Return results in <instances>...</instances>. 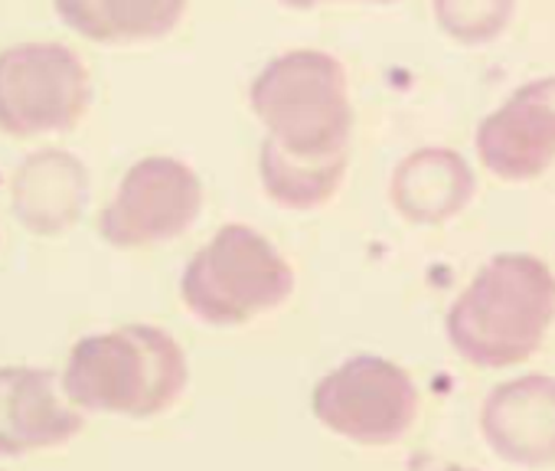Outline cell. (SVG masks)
<instances>
[{"instance_id": "obj_10", "label": "cell", "mask_w": 555, "mask_h": 471, "mask_svg": "<svg viewBox=\"0 0 555 471\" xmlns=\"http://www.w3.org/2000/svg\"><path fill=\"white\" fill-rule=\"evenodd\" d=\"M487 445L509 464L555 461V377L526 373L500 383L480 406Z\"/></svg>"}, {"instance_id": "obj_3", "label": "cell", "mask_w": 555, "mask_h": 471, "mask_svg": "<svg viewBox=\"0 0 555 471\" xmlns=\"http://www.w3.org/2000/svg\"><path fill=\"white\" fill-rule=\"evenodd\" d=\"M255 118L268 144L295 157L344 161L350 151L353 105L347 69L324 50H292L274 56L248 89Z\"/></svg>"}, {"instance_id": "obj_17", "label": "cell", "mask_w": 555, "mask_h": 471, "mask_svg": "<svg viewBox=\"0 0 555 471\" xmlns=\"http://www.w3.org/2000/svg\"><path fill=\"white\" fill-rule=\"evenodd\" d=\"M308 4L314 8V4H327V0H308ZM373 4H392V0H373Z\"/></svg>"}, {"instance_id": "obj_15", "label": "cell", "mask_w": 555, "mask_h": 471, "mask_svg": "<svg viewBox=\"0 0 555 471\" xmlns=\"http://www.w3.org/2000/svg\"><path fill=\"white\" fill-rule=\"evenodd\" d=\"M516 14V0H435L438 27L457 43L477 47L500 37Z\"/></svg>"}, {"instance_id": "obj_12", "label": "cell", "mask_w": 555, "mask_h": 471, "mask_svg": "<svg viewBox=\"0 0 555 471\" xmlns=\"http://www.w3.org/2000/svg\"><path fill=\"white\" fill-rule=\"evenodd\" d=\"M392 206L418 226L454 219L474 196V174L451 148H422L409 154L389 187Z\"/></svg>"}, {"instance_id": "obj_8", "label": "cell", "mask_w": 555, "mask_h": 471, "mask_svg": "<svg viewBox=\"0 0 555 471\" xmlns=\"http://www.w3.org/2000/svg\"><path fill=\"white\" fill-rule=\"evenodd\" d=\"M480 164L509 183L545 174L555 161V76L519 86L477 125Z\"/></svg>"}, {"instance_id": "obj_13", "label": "cell", "mask_w": 555, "mask_h": 471, "mask_svg": "<svg viewBox=\"0 0 555 471\" xmlns=\"http://www.w3.org/2000/svg\"><path fill=\"white\" fill-rule=\"evenodd\" d=\"M60 21L95 43H141L167 37L186 0H53Z\"/></svg>"}, {"instance_id": "obj_1", "label": "cell", "mask_w": 555, "mask_h": 471, "mask_svg": "<svg viewBox=\"0 0 555 471\" xmlns=\"http://www.w3.org/2000/svg\"><path fill=\"white\" fill-rule=\"evenodd\" d=\"M555 321V276L529 253H500L477 269L448 311V341L474 367L529 360Z\"/></svg>"}, {"instance_id": "obj_7", "label": "cell", "mask_w": 555, "mask_h": 471, "mask_svg": "<svg viewBox=\"0 0 555 471\" xmlns=\"http://www.w3.org/2000/svg\"><path fill=\"white\" fill-rule=\"evenodd\" d=\"M203 209L196 170L177 157L154 154L128 167L115 196L99 216L102 240L118 250L170 243L186 232Z\"/></svg>"}, {"instance_id": "obj_11", "label": "cell", "mask_w": 555, "mask_h": 471, "mask_svg": "<svg viewBox=\"0 0 555 471\" xmlns=\"http://www.w3.org/2000/svg\"><path fill=\"white\" fill-rule=\"evenodd\" d=\"M89 203V170L66 151L30 154L14 174V213L37 236L66 232Z\"/></svg>"}, {"instance_id": "obj_6", "label": "cell", "mask_w": 555, "mask_h": 471, "mask_svg": "<svg viewBox=\"0 0 555 471\" xmlns=\"http://www.w3.org/2000/svg\"><path fill=\"white\" fill-rule=\"evenodd\" d=\"M311 406L331 432L360 445H389L412 429L418 386L399 364L360 354L314 386Z\"/></svg>"}, {"instance_id": "obj_2", "label": "cell", "mask_w": 555, "mask_h": 471, "mask_svg": "<svg viewBox=\"0 0 555 471\" xmlns=\"http://www.w3.org/2000/svg\"><path fill=\"white\" fill-rule=\"evenodd\" d=\"M186 380V354L170 331L125 324L82 338L69 351L60 386L76 409L147 419L170 409Z\"/></svg>"}, {"instance_id": "obj_16", "label": "cell", "mask_w": 555, "mask_h": 471, "mask_svg": "<svg viewBox=\"0 0 555 471\" xmlns=\"http://www.w3.org/2000/svg\"><path fill=\"white\" fill-rule=\"evenodd\" d=\"M278 4H285V8H295V11H308V8H311L308 0H278Z\"/></svg>"}, {"instance_id": "obj_9", "label": "cell", "mask_w": 555, "mask_h": 471, "mask_svg": "<svg viewBox=\"0 0 555 471\" xmlns=\"http://www.w3.org/2000/svg\"><path fill=\"white\" fill-rule=\"evenodd\" d=\"M86 429V416L63 396L43 367H0V458L66 445Z\"/></svg>"}, {"instance_id": "obj_5", "label": "cell", "mask_w": 555, "mask_h": 471, "mask_svg": "<svg viewBox=\"0 0 555 471\" xmlns=\"http://www.w3.org/2000/svg\"><path fill=\"white\" fill-rule=\"evenodd\" d=\"M92 102L86 63L63 43L0 50V131L11 138L73 131Z\"/></svg>"}, {"instance_id": "obj_4", "label": "cell", "mask_w": 555, "mask_h": 471, "mask_svg": "<svg viewBox=\"0 0 555 471\" xmlns=\"http://www.w3.org/2000/svg\"><path fill=\"white\" fill-rule=\"evenodd\" d=\"M292 292L295 269L288 259L245 222H225L180 276L183 305L212 328L245 324L285 305Z\"/></svg>"}, {"instance_id": "obj_14", "label": "cell", "mask_w": 555, "mask_h": 471, "mask_svg": "<svg viewBox=\"0 0 555 471\" xmlns=\"http://www.w3.org/2000/svg\"><path fill=\"white\" fill-rule=\"evenodd\" d=\"M347 164H350V157H344V161L295 157V154L278 151L268 141L261 144V154H258V174H261L268 196L288 209L324 206L344 183Z\"/></svg>"}, {"instance_id": "obj_18", "label": "cell", "mask_w": 555, "mask_h": 471, "mask_svg": "<svg viewBox=\"0 0 555 471\" xmlns=\"http://www.w3.org/2000/svg\"><path fill=\"white\" fill-rule=\"evenodd\" d=\"M441 471H477V468H464V464H448V468H441Z\"/></svg>"}]
</instances>
